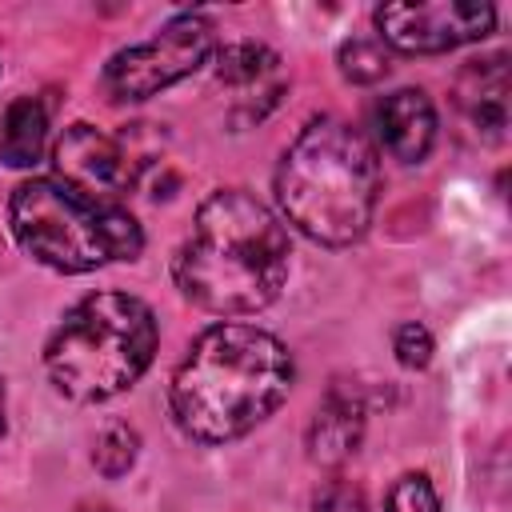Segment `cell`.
Returning a JSON list of instances; mask_svg holds the SVG:
<instances>
[{
  "instance_id": "1",
  "label": "cell",
  "mask_w": 512,
  "mask_h": 512,
  "mask_svg": "<svg viewBox=\"0 0 512 512\" xmlns=\"http://www.w3.org/2000/svg\"><path fill=\"white\" fill-rule=\"evenodd\" d=\"M292 376V352L272 332L224 320L204 328L176 364L168 408L184 436L224 444L268 420L284 404Z\"/></svg>"
},
{
  "instance_id": "2",
  "label": "cell",
  "mask_w": 512,
  "mask_h": 512,
  "mask_svg": "<svg viewBox=\"0 0 512 512\" xmlns=\"http://www.w3.org/2000/svg\"><path fill=\"white\" fill-rule=\"evenodd\" d=\"M288 256L292 244L280 216L244 188H220L196 208L172 276L196 308L212 316H252L280 296Z\"/></svg>"
},
{
  "instance_id": "3",
  "label": "cell",
  "mask_w": 512,
  "mask_h": 512,
  "mask_svg": "<svg viewBox=\"0 0 512 512\" xmlns=\"http://www.w3.org/2000/svg\"><path fill=\"white\" fill-rule=\"evenodd\" d=\"M376 192L380 168L368 136L336 116L304 124L276 168L284 220L324 248H348L368 232Z\"/></svg>"
},
{
  "instance_id": "4",
  "label": "cell",
  "mask_w": 512,
  "mask_h": 512,
  "mask_svg": "<svg viewBox=\"0 0 512 512\" xmlns=\"http://www.w3.org/2000/svg\"><path fill=\"white\" fill-rule=\"evenodd\" d=\"M160 328L152 308L128 292H92L64 312L44 344V368L60 396L100 404L132 388L152 364Z\"/></svg>"
},
{
  "instance_id": "5",
  "label": "cell",
  "mask_w": 512,
  "mask_h": 512,
  "mask_svg": "<svg viewBox=\"0 0 512 512\" xmlns=\"http://www.w3.org/2000/svg\"><path fill=\"white\" fill-rule=\"evenodd\" d=\"M16 244L56 272H92L112 260H136L144 232L120 204H92L52 176L24 180L8 200Z\"/></svg>"
},
{
  "instance_id": "6",
  "label": "cell",
  "mask_w": 512,
  "mask_h": 512,
  "mask_svg": "<svg viewBox=\"0 0 512 512\" xmlns=\"http://www.w3.org/2000/svg\"><path fill=\"white\" fill-rule=\"evenodd\" d=\"M216 52V28L204 12H180L168 24L156 28L144 44L120 48L104 64V92L116 104L148 100L184 76L200 72Z\"/></svg>"
},
{
  "instance_id": "7",
  "label": "cell",
  "mask_w": 512,
  "mask_h": 512,
  "mask_svg": "<svg viewBox=\"0 0 512 512\" xmlns=\"http://www.w3.org/2000/svg\"><path fill=\"white\" fill-rule=\"evenodd\" d=\"M496 24L492 4H460V0H436V4H384L376 8L380 44H392L396 52H452L460 44H472L488 36Z\"/></svg>"
},
{
  "instance_id": "8",
  "label": "cell",
  "mask_w": 512,
  "mask_h": 512,
  "mask_svg": "<svg viewBox=\"0 0 512 512\" xmlns=\"http://www.w3.org/2000/svg\"><path fill=\"white\" fill-rule=\"evenodd\" d=\"M52 168L64 188L80 192L92 204H116V196L132 184L136 168L120 140L96 132L92 124H72L52 148Z\"/></svg>"
},
{
  "instance_id": "9",
  "label": "cell",
  "mask_w": 512,
  "mask_h": 512,
  "mask_svg": "<svg viewBox=\"0 0 512 512\" xmlns=\"http://www.w3.org/2000/svg\"><path fill=\"white\" fill-rule=\"evenodd\" d=\"M376 136L380 144L404 160L420 164L436 140V108L420 88H400L376 104Z\"/></svg>"
},
{
  "instance_id": "10",
  "label": "cell",
  "mask_w": 512,
  "mask_h": 512,
  "mask_svg": "<svg viewBox=\"0 0 512 512\" xmlns=\"http://www.w3.org/2000/svg\"><path fill=\"white\" fill-rule=\"evenodd\" d=\"M508 92H512V80H508L504 56L472 60L456 80V104L488 144L504 140L508 132Z\"/></svg>"
},
{
  "instance_id": "11",
  "label": "cell",
  "mask_w": 512,
  "mask_h": 512,
  "mask_svg": "<svg viewBox=\"0 0 512 512\" xmlns=\"http://www.w3.org/2000/svg\"><path fill=\"white\" fill-rule=\"evenodd\" d=\"M216 80L236 92V112H240L244 120H252V96L264 100V108H272L276 96L284 92L276 52L264 48V44H252V40L228 44V48L220 52V60H216Z\"/></svg>"
},
{
  "instance_id": "12",
  "label": "cell",
  "mask_w": 512,
  "mask_h": 512,
  "mask_svg": "<svg viewBox=\"0 0 512 512\" xmlns=\"http://www.w3.org/2000/svg\"><path fill=\"white\" fill-rule=\"evenodd\" d=\"M360 436H364V404H360V396L344 392V388H332L324 396V404L316 408L312 424H308V456L320 468H336L360 448Z\"/></svg>"
},
{
  "instance_id": "13",
  "label": "cell",
  "mask_w": 512,
  "mask_h": 512,
  "mask_svg": "<svg viewBox=\"0 0 512 512\" xmlns=\"http://www.w3.org/2000/svg\"><path fill=\"white\" fill-rule=\"evenodd\" d=\"M48 144V112L36 96H20L0 116V160L8 168H32L40 164Z\"/></svg>"
},
{
  "instance_id": "14",
  "label": "cell",
  "mask_w": 512,
  "mask_h": 512,
  "mask_svg": "<svg viewBox=\"0 0 512 512\" xmlns=\"http://www.w3.org/2000/svg\"><path fill=\"white\" fill-rule=\"evenodd\" d=\"M136 452H140V436H136V428H128L124 420L104 424V428L96 432V440H92V464H96V472L108 476V480L124 476V472L136 464Z\"/></svg>"
},
{
  "instance_id": "15",
  "label": "cell",
  "mask_w": 512,
  "mask_h": 512,
  "mask_svg": "<svg viewBox=\"0 0 512 512\" xmlns=\"http://www.w3.org/2000/svg\"><path fill=\"white\" fill-rule=\"evenodd\" d=\"M336 60H340V76L352 80V84H380L388 76V68H392L388 64V48L380 40H364V36L344 40Z\"/></svg>"
},
{
  "instance_id": "16",
  "label": "cell",
  "mask_w": 512,
  "mask_h": 512,
  "mask_svg": "<svg viewBox=\"0 0 512 512\" xmlns=\"http://www.w3.org/2000/svg\"><path fill=\"white\" fill-rule=\"evenodd\" d=\"M384 512H440V496L424 472H404L384 496Z\"/></svg>"
},
{
  "instance_id": "17",
  "label": "cell",
  "mask_w": 512,
  "mask_h": 512,
  "mask_svg": "<svg viewBox=\"0 0 512 512\" xmlns=\"http://www.w3.org/2000/svg\"><path fill=\"white\" fill-rule=\"evenodd\" d=\"M392 352H396V360H400L404 368H424V364L432 360V332H428L424 324L408 320V324L396 328V336H392Z\"/></svg>"
},
{
  "instance_id": "18",
  "label": "cell",
  "mask_w": 512,
  "mask_h": 512,
  "mask_svg": "<svg viewBox=\"0 0 512 512\" xmlns=\"http://www.w3.org/2000/svg\"><path fill=\"white\" fill-rule=\"evenodd\" d=\"M316 512H368V508H364V500H360L356 492H340V488H336V492H328V496L316 504Z\"/></svg>"
},
{
  "instance_id": "19",
  "label": "cell",
  "mask_w": 512,
  "mask_h": 512,
  "mask_svg": "<svg viewBox=\"0 0 512 512\" xmlns=\"http://www.w3.org/2000/svg\"><path fill=\"white\" fill-rule=\"evenodd\" d=\"M0 436H4V380H0Z\"/></svg>"
},
{
  "instance_id": "20",
  "label": "cell",
  "mask_w": 512,
  "mask_h": 512,
  "mask_svg": "<svg viewBox=\"0 0 512 512\" xmlns=\"http://www.w3.org/2000/svg\"><path fill=\"white\" fill-rule=\"evenodd\" d=\"M80 512H112V508H108V504H96V508L88 504V508H80Z\"/></svg>"
}]
</instances>
